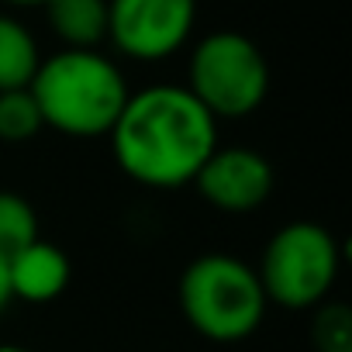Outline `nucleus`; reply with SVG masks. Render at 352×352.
<instances>
[{
	"label": "nucleus",
	"mask_w": 352,
	"mask_h": 352,
	"mask_svg": "<svg viewBox=\"0 0 352 352\" xmlns=\"http://www.w3.org/2000/svg\"><path fill=\"white\" fill-rule=\"evenodd\" d=\"M4 4H11V8H42L45 0H4Z\"/></svg>",
	"instance_id": "obj_15"
},
{
	"label": "nucleus",
	"mask_w": 352,
	"mask_h": 352,
	"mask_svg": "<svg viewBox=\"0 0 352 352\" xmlns=\"http://www.w3.org/2000/svg\"><path fill=\"white\" fill-rule=\"evenodd\" d=\"M42 63L38 42L25 21L14 14H0V90H21L32 83Z\"/></svg>",
	"instance_id": "obj_10"
},
{
	"label": "nucleus",
	"mask_w": 352,
	"mask_h": 352,
	"mask_svg": "<svg viewBox=\"0 0 352 352\" xmlns=\"http://www.w3.org/2000/svg\"><path fill=\"white\" fill-rule=\"evenodd\" d=\"M107 138L124 176L152 190H176L194 184L218 148V121L187 87L155 83L128 94Z\"/></svg>",
	"instance_id": "obj_1"
},
{
	"label": "nucleus",
	"mask_w": 352,
	"mask_h": 352,
	"mask_svg": "<svg viewBox=\"0 0 352 352\" xmlns=\"http://www.w3.org/2000/svg\"><path fill=\"white\" fill-rule=\"evenodd\" d=\"M42 128H45V121H42V111L28 87L0 90V142L21 145V142H32Z\"/></svg>",
	"instance_id": "obj_12"
},
{
	"label": "nucleus",
	"mask_w": 352,
	"mask_h": 352,
	"mask_svg": "<svg viewBox=\"0 0 352 352\" xmlns=\"http://www.w3.org/2000/svg\"><path fill=\"white\" fill-rule=\"evenodd\" d=\"M8 280H11V297L25 304H49L66 294L73 280L69 256L56 245L45 242L42 235L28 242L21 252L8 259Z\"/></svg>",
	"instance_id": "obj_8"
},
{
	"label": "nucleus",
	"mask_w": 352,
	"mask_h": 352,
	"mask_svg": "<svg viewBox=\"0 0 352 352\" xmlns=\"http://www.w3.org/2000/svg\"><path fill=\"white\" fill-rule=\"evenodd\" d=\"M314 349L318 352H352V314L345 304H324L314 318Z\"/></svg>",
	"instance_id": "obj_13"
},
{
	"label": "nucleus",
	"mask_w": 352,
	"mask_h": 352,
	"mask_svg": "<svg viewBox=\"0 0 352 352\" xmlns=\"http://www.w3.org/2000/svg\"><path fill=\"white\" fill-rule=\"evenodd\" d=\"M180 311L190 328L211 342H242L266 318V294L256 266L228 256H197L180 276Z\"/></svg>",
	"instance_id": "obj_3"
},
{
	"label": "nucleus",
	"mask_w": 352,
	"mask_h": 352,
	"mask_svg": "<svg viewBox=\"0 0 352 352\" xmlns=\"http://www.w3.org/2000/svg\"><path fill=\"white\" fill-rule=\"evenodd\" d=\"M338 266L342 252L324 225L290 221L266 242L256 273L270 304H280L287 311H307L324 304L338 280Z\"/></svg>",
	"instance_id": "obj_4"
},
{
	"label": "nucleus",
	"mask_w": 352,
	"mask_h": 352,
	"mask_svg": "<svg viewBox=\"0 0 352 352\" xmlns=\"http://www.w3.org/2000/svg\"><path fill=\"white\" fill-rule=\"evenodd\" d=\"M28 90L45 128L66 138H104L131 94L121 66L100 49H59L38 63Z\"/></svg>",
	"instance_id": "obj_2"
},
{
	"label": "nucleus",
	"mask_w": 352,
	"mask_h": 352,
	"mask_svg": "<svg viewBox=\"0 0 352 352\" xmlns=\"http://www.w3.org/2000/svg\"><path fill=\"white\" fill-rule=\"evenodd\" d=\"M35 239H38L35 208L14 190H0V259H11Z\"/></svg>",
	"instance_id": "obj_11"
},
{
	"label": "nucleus",
	"mask_w": 352,
	"mask_h": 352,
	"mask_svg": "<svg viewBox=\"0 0 352 352\" xmlns=\"http://www.w3.org/2000/svg\"><path fill=\"white\" fill-rule=\"evenodd\" d=\"M273 180V166L263 152L245 145H218L197 169L194 187L211 208L225 214H249L270 201Z\"/></svg>",
	"instance_id": "obj_7"
},
{
	"label": "nucleus",
	"mask_w": 352,
	"mask_h": 352,
	"mask_svg": "<svg viewBox=\"0 0 352 352\" xmlns=\"http://www.w3.org/2000/svg\"><path fill=\"white\" fill-rule=\"evenodd\" d=\"M0 352H32L25 345H11V342H0Z\"/></svg>",
	"instance_id": "obj_16"
},
{
	"label": "nucleus",
	"mask_w": 352,
	"mask_h": 352,
	"mask_svg": "<svg viewBox=\"0 0 352 352\" xmlns=\"http://www.w3.org/2000/svg\"><path fill=\"white\" fill-rule=\"evenodd\" d=\"M184 87L214 121L245 118L259 111L270 94V63L249 35L211 32L194 45Z\"/></svg>",
	"instance_id": "obj_5"
},
{
	"label": "nucleus",
	"mask_w": 352,
	"mask_h": 352,
	"mask_svg": "<svg viewBox=\"0 0 352 352\" xmlns=\"http://www.w3.org/2000/svg\"><path fill=\"white\" fill-rule=\"evenodd\" d=\"M197 25V0H107V42L135 63L176 56Z\"/></svg>",
	"instance_id": "obj_6"
},
{
	"label": "nucleus",
	"mask_w": 352,
	"mask_h": 352,
	"mask_svg": "<svg viewBox=\"0 0 352 352\" xmlns=\"http://www.w3.org/2000/svg\"><path fill=\"white\" fill-rule=\"evenodd\" d=\"M42 8L66 49H100L107 42V0H45Z\"/></svg>",
	"instance_id": "obj_9"
},
{
	"label": "nucleus",
	"mask_w": 352,
	"mask_h": 352,
	"mask_svg": "<svg viewBox=\"0 0 352 352\" xmlns=\"http://www.w3.org/2000/svg\"><path fill=\"white\" fill-rule=\"evenodd\" d=\"M11 300L14 297H11V280H8V259H0V314L8 311Z\"/></svg>",
	"instance_id": "obj_14"
}]
</instances>
